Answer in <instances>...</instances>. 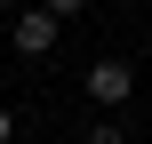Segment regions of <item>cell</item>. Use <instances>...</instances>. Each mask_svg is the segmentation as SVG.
<instances>
[{
	"label": "cell",
	"mask_w": 152,
	"mask_h": 144,
	"mask_svg": "<svg viewBox=\"0 0 152 144\" xmlns=\"http://www.w3.org/2000/svg\"><path fill=\"white\" fill-rule=\"evenodd\" d=\"M8 136H16V112H8V104H0V144H8Z\"/></svg>",
	"instance_id": "5b68a950"
},
{
	"label": "cell",
	"mask_w": 152,
	"mask_h": 144,
	"mask_svg": "<svg viewBox=\"0 0 152 144\" xmlns=\"http://www.w3.org/2000/svg\"><path fill=\"white\" fill-rule=\"evenodd\" d=\"M32 8H48L56 24H64V16H88V0H32Z\"/></svg>",
	"instance_id": "277c9868"
},
{
	"label": "cell",
	"mask_w": 152,
	"mask_h": 144,
	"mask_svg": "<svg viewBox=\"0 0 152 144\" xmlns=\"http://www.w3.org/2000/svg\"><path fill=\"white\" fill-rule=\"evenodd\" d=\"M56 32H64V24H56L48 8H16V32H8V40H16L24 56H48V48H56Z\"/></svg>",
	"instance_id": "7a4b0ae2"
},
{
	"label": "cell",
	"mask_w": 152,
	"mask_h": 144,
	"mask_svg": "<svg viewBox=\"0 0 152 144\" xmlns=\"http://www.w3.org/2000/svg\"><path fill=\"white\" fill-rule=\"evenodd\" d=\"M80 144H128V136H120V120H88V128H80Z\"/></svg>",
	"instance_id": "3957f363"
},
{
	"label": "cell",
	"mask_w": 152,
	"mask_h": 144,
	"mask_svg": "<svg viewBox=\"0 0 152 144\" xmlns=\"http://www.w3.org/2000/svg\"><path fill=\"white\" fill-rule=\"evenodd\" d=\"M0 8H8V16H16V8H32V0H0Z\"/></svg>",
	"instance_id": "8992f818"
},
{
	"label": "cell",
	"mask_w": 152,
	"mask_h": 144,
	"mask_svg": "<svg viewBox=\"0 0 152 144\" xmlns=\"http://www.w3.org/2000/svg\"><path fill=\"white\" fill-rule=\"evenodd\" d=\"M80 96H88V104H104V112H112V104H128V96H136V64H128V56H96V64L80 72Z\"/></svg>",
	"instance_id": "6da1fadb"
}]
</instances>
